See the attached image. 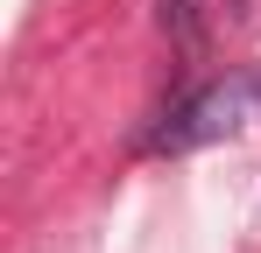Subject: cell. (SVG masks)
Listing matches in <instances>:
<instances>
[{"label": "cell", "mask_w": 261, "mask_h": 253, "mask_svg": "<svg viewBox=\"0 0 261 253\" xmlns=\"http://www.w3.org/2000/svg\"><path fill=\"white\" fill-rule=\"evenodd\" d=\"M254 120H261V64L205 84V91H191L170 120L148 134V155H191V148H212V141L247 134Z\"/></svg>", "instance_id": "obj_1"}, {"label": "cell", "mask_w": 261, "mask_h": 253, "mask_svg": "<svg viewBox=\"0 0 261 253\" xmlns=\"http://www.w3.org/2000/svg\"><path fill=\"white\" fill-rule=\"evenodd\" d=\"M219 14H226V0H155V21H163L170 42H184V49H198V42L212 36Z\"/></svg>", "instance_id": "obj_2"}]
</instances>
